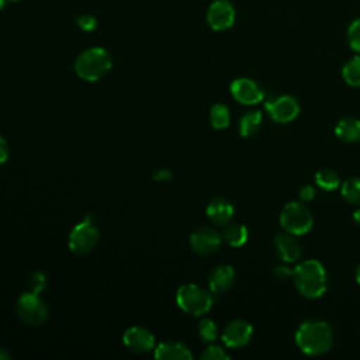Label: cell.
I'll return each mask as SVG.
<instances>
[{
  "label": "cell",
  "mask_w": 360,
  "mask_h": 360,
  "mask_svg": "<svg viewBox=\"0 0 360 360\" xmlns=\"http://www.w3.org/2000/svg\"><path fill=\"white\" fill-rule=\"evenodd\" d=\"M315 193H316V191H315V187L311 186V184H307V186L301 187V190H300V193H298L300 201H301V202H309V201H312L314 197H315Z\"/></svg>",
  "instance_id": "cell-30"
},
{
  "label": "cell",
  "mask_w": 360,
  "mask_h": 360,
  "mask_svg": "<svg viewBox=\"0 0 360 360\" xmlns=\"http://www.w3.org/2000/svg\"><path fill=\"white\" fill-rule=\"evenodd\" d=\"M233 205L224 198H214L207 205V217L214 225H226L233 217Z\"/></svg>",
  "instance_id": "cell-16"
},
{
  "label": "cell",
  "mask_w": 360,
  "mask_h": 360,
  "mask_svg": "<svg viewBox=\"0 0 360 360\" xmlns=\"http://www.w3.org/2000/svg\"><path fill=\"white\" fill-rule=\"evenodd\" d=\"M295 343L302 353L308 356H319L332 347L333 332L326 322L308 319L298 326L295 332Z\"/></svg>",
  "instance_id": "cell-1"
},
{
  "label": "cell",
  "mask_w": 360,
  "mask_h": 360,
  "mask_svg": "<svg viewBox=\"0 0 360 360\" xmlns=\"http://www.w3.org/2000/svg\"><path fill=\"white\" fill-rule=\"evenodd\" d=\"M335 134L339 139L345 142H356L360 139V120L354 117L342 118L336 127Z\"/></svg>",
  "instance_id": "cell-18"
},
{
  "label": "cell",
  "mask_w": 360,
  "mask_h": 360,
  "mask_svg": "<svg viewBox=\"0 0 360 360\" xmlns=\"http://www.w3.org/2000/svg\"><path fill=\"white\" fill-rule=\"evenodd\" d=\"M252 335H253V328L248 321L233 319L225 326L221 338L225 346L232 349H239L248 345Z\"/></svg>",
  "instance_id": "cell-10"
},
{
  "label": "cell",
  "mask_w": 360,
  "mask_h": 360,
  "mask_svg": "<svg viewBox=\"0 0 360 360\" xmlns=\"http://www.w3.org/2000/svg\"><path fill=\"white\" fill-rule=\"evenodd\" d=\"M8 158V146H7V142L6 139L0 135V165L4 163Z\"/></svg>",
  "instance_id": "cell-33"
},
{
  "label": "cell",
  "mask_w": 360,
  "mask_h": 360,
  "mask_svg": "<svg viewBox=\"0 0 360 360\" xmlns=\"http://www.w3.org/2000/svg\"><path fill=\"white\" fill-rule=\"evenodd\" d=\"M222 243V235H219L214 228L201 226L197 228L190 236L191 249L201 256H210L219 250Z\"/></svg>",
  "instance_id": "cell-9"
},
{
  "label": "cell",
  "mask_w": 360,
  "mask_h": 360,
  "mask_svg": "<svg viewBox=\"0 0 360 360\" xmlns=\"http://www.w3.org/2000/svg\"><path fill=\"white\" fill-rule=\"evenodd\" d=\"M356 281H357L359 285H360V266L356 269Z\"/></svg>",
  "instance_id": "cell-36"
},
{
  "label": "cell",
  "mask_w": 360,
  "mask_h": 360,
  "mask_svg": "<svg viewBox=\"0 0 360 360\" xmlns=\"http://www.w3.org/2000/svg\"><path fill=\"white\" fill-rule=\"evenodd\" d=\"M222 239L232 248H240L248 240V229L242 224H229L228 222L222 232Z\"/></svg>",
  "instance_id": "cell-19"
},
{
  "label": "cell",
  "mask_w": 360,
  "mask_h": 360,
  "mask_svg": "<svg viewBox=\"0 0 360 360\" xmlns=\"http://www.w3.org/2000/svg\"><path fill=\"white\" fill-rule=\"evenodd\" d=\"M11 356H10V353L4 349V347H1L0 346V360H8Z\"/></svg>",
  "instance_id": "cell-34"
},
{
  "label": "cell",
  "mask_w": 360,
  "mask_h": 360,
  "mask_svg": "<svg viewBox=\"0 0 360 360\" xmlns=\"http://www.w3.org/2000/svg\"><path fill=\"white\" fill-rule=\"evenodd\" d=\"M112 66L110 53L103 48H90L83 51L75 62V70L79 77L87 82H97L104 77Z\"/></svg>",
  "instance_id": "cell-3"
},
{
  "label": "cell",
  "mask_w": 360,
  "mask_h": 360,
  "mask_svg": "<svg viewBox=\"0 0 360 360\" xmlns=\"http://www.w3.org/2000/svg\"><path fill=\"white\" fill-rule=\"evenodd\" d=\"M100 238V232L97 226L94 225V219L91 214H87L82 222L73 226V229L69 233V249L77 255H86L90 253Z\"/></svg>",
  "instance_id": "cell-6"
},
{
  "label": "cell",
  "mask_w": 360,
  "mask_h": 360,
  "mask_svg": "<svg viewBox=\"0 0 360 360\" xmlns=\"http://www.w3.org/2000/svg\"><path fill=\"white\" fill-rule=\"evenodd\" d=\"M353 218H354V222H356L357 225H360V208L354 211V214H353Z\"/></svg>",
  "instance_id": "cell-35"
},
{
  "label": "cell",
  "mask_w": 360,
  "mask_h": 360,
  "mask_svg": "<svg viewBox=\"0 0 360 360\" xmlns=\"http://www.w3.org/2000/svg\"><path fill=\"white\" fill-rule=\"evenodd\" d=\"M292 281L297 291L305 298H318L326 291V271L323 266L315 260H304L292 270Z\"/></svg>",
  "instance_id": "cell-2"
},
{
  "label": "cell",
  "mask_w": 360,
  "mask_h": 360,
  "mask_svg": "<svg viewBox=\"0 0 360 360\" xmlns=\"http://www.w3.org/2000/svg\"><path fill=\"white\" fill-rule=\"evenodd\" d=\"M210 121H211L212 128H215V129L226 128L231 122V114H229L228 107L221 103L214 104L210 111Z\"/></svg>",
  "instance_id": "cell-21"
},
{
  "label": "cell",
  "mask_w": 360,
  "mask_h": 360,
  "mask_svg": "<svg viewBox=\"0 0 360 360\" xmlns=\"http://www.w3.org/2000/svg\"><path fill=\"white\" fill-rule=\"evenodd\" d=\"M345 82L353 87H360V56L352 58L342 69Z\"/></svg>",
  "instance_id": "cell-23"
},
{
  "label": "cell",
  "mask_w": 360,
  "mask_h": 360,
  "mask_svg": "<svg viewBox=\"0 0 360 360\" xmlns=\"http://www.w3.org/2000/svg\"><path fill=\"white\" fill-rule=\"evenodd\" d=\"M177 305L188 315L201 316L212 307V295L197 284H183L176 292Z\"/></svg>",
  "instance_id": "cell-4"
},
{
  "label": "cell",
  "mask_w": 360,
  "mask_h": 360,
  "mask_svg": "<svg viewBox=\"0 0 360 360\" xmlns=\"http://www.w3.org/2000/svg\"><path fill=\"white\" fill-rule=\"evenodd\" d=\"M231 94L236 101L246 105H253L263 101V90L252 79L240 77L231 83Z\"/></svg>",
  "instance_id": "cell-11"
},
{
  "label": "cell",
  "mask_w": 360,
  "mask_h": 360,
  "mask_svg": "<svg viewBox=\"0 0 360 360\" xmlns=\"http://www.w3.org/2000/svg\"><path fill=\"white\" fill-rule=\"evenodd\" d=\"M198 335L201 338L202 342L205 343H211L217 339V335H218V329H217V325L214 321L205 318V319H201L200 323H198Z\"/></svg>",
  "instance_id": "cell-25"
},
{
  "label": "cell",
  "mask_w": 360,
  "mask_h": 360,
  "mask_svg": "<svg viewBox=\"0 0 360 360\" xmlns=\"http://www.w3.org/2000/svg\"><path fill=\"white\" fill-rule=\"evenodd\" d=\"M201 359L202 360H225V359H229V354L221 346L210 345L201 353Z\"/></svg>",
  "instance_id": "cell-26"
},
{
  "label": "cell",
  "mask_w": 360,
  "mask_h": 360,
  "mask_svg": "<svg viewBox=\"0 0 360 360\" xmlns=\"http://www.w3.org/2000/svg\"><path fill=\"white\" fill-rule=\"evenodd\" d=\"M262 124V114L259 111L246 112L239 121V134L243 138L255 135Z\"/></svg>",
  "instance_id": "cell-20"
},
{
  "label": "cell",
  "mask_w": 360,
  "mask_h": 360,
  "mask_svg": "<svg viewBox=\"0 0 360 360\" xmlns=\"http://www.w3.org/2000/svg\"><path fill=\"white\" fill-rule=\"evenodd\" d=\"M124 345L134 353H148L155 347L153 333L143 326H132L122 335Z\"/></svg>",
  "instance_id": "cell-13"
},
{
  "label": "cell",
  "mask_w": 360,
  "mask_h": 360,
  "mask_svg": "<svg viewBox=\"0 0 360 360\" xmlns=\"http://www.w3.org/2000/svg\"><path fill=\"white\" fill-rule=\"evenodd\" d=\"M280 224L285 232L297 236L309 232L314 224V218L304 202L290 201L283 207L280 212Z\"/></svg>",
  "instance_id": "cell-5"
},
{
  "label": "cell",
  "mask_w": 360,
  "mask_h": 360,
  "mask_svg": "<svg viewBox=\"0 0 360 360\" xmlns=\"http://www.w3.org/2000/svg\"><path fill=\"white\" fill-rule=\"evenodd\" d=\"M274 276H276L277 280L284 281V280L292 277V270L287 266H276L274 267Z\"/></svg>",
  "instance_id": "cell-31"
},
{
  "label": "cell",
  "mask_w": 360,
  "mask_h": 360,
  "mask_svg": "<svg viewBox=\"0 0 360 360\" xmlns=\"http://www.w3.org/2000/svg\"><path fill=\"white\" fill-rule=\"evenodd\" d=\"M340 193L347 202L360 205V179L354 177L346 180L340 187Z\"/></svg>",
  "instance_id": "cell-24"
},
{
  "label": "cell",
  "mask_w": 360,
  "mask_h": 360,
  "mask_svg": "<svg viewBox=\"0 0 360 360\" xmlns=\"http://www.w3.org/2000/svg\"><path fill=\"white\" fill-rule=\"evenodd\" d=\"M315 183L322 190L332 191L340 186V179L336 172L330 169H322L315 174Z\"/></svg>",
  "instance_id": "cell-22"
},
{
  "label": "cell",
  "mask_w": 360,
  "mask_h": 360,
  "mask_svg": "<svg viewBox=\"0 0 360 360\" xmlns=\"http://www.w3.org/2000/svg\"><path fill=\"white\" fill-rule=\"evenodd\" d=\"M235 283V271L228 264H221L215 267L208 277L210 291L214 294L226 292Z\"/></svg>",
  "instance_id": "cell-15"
},
{
  "label": "cell",
  "mask_w": 360,
  "mask_h": 360,
  "mask_svg": "<svg viewBox=\"0 0 360 360\" xmlns=\"http://www.w3.org/2000/svg\"><path fill=\"white\" fill-rule=\"evenodd\" d=\"M347 38H349L350 46H352L356 52H360V18L356 20V21H353L352 25L349 27Z\"/></svg>",
  "instance_id": "cell-27"
},
{
  "label": "cell",
  "mask_w": 360,
  "mask_h": 360,
  "mask_svg": "<svg viewBox=\"0 0 360 360\" xmlns=\"http://www.w3.org/2000/svg\"><path fill=\"white\" fill-rule=\"evenodd\" d=\"M264 108L273 121L285 124L292 121L300 112L298 101L291 96H278L264 103Z\"/></svg>",
  "instance_id": "cell-8"
},
{
  "label": "cell",
  "mask_w": 360,
  "mask_h": 360,
  "mask_svg": "<svg viewBox=\"0 0 360 360\" xmlns=\"http://www.w3.org/2000/svg\"><path fill=\"white\" fill-rule=\"evenodd\" d=\"M17 316L30 326H39L46 322L49 311L39 294L22 292L15 302Z\"/></svg>",
  "instance_id": "cell-7"
},
{
  "label": "cell",
  "mask_w": 360,
  "mask_h": 360,
  "mask_svg": "<svg viewBox=\"0 0 360 360\" xmlns=\"http://www.w3.org/2000/svg\"><path fill=\"white\" fill-rule=\"evenodd\" d=\"M155 357L159 360H191L193 354L184 345L169 340L156 346Z\"/></svg>",
  "instance_id": "cell-17"
},
{
  "label": "cell",
  "mask_w": 360,
  "mask_h": 360,
  "mask_svg": "<svg viewBox=\"0 0 360 360\" xmlns=\"http://www.w3.org/2000/svg\"><path fill=\"white\" fill-rule=\"evenodd\" d=\"M274 246L277 256L285 263H294L301 257V245L292 233H278L274 239Z\"/></svg>",
  "instance_id": "cell-14"
},
{
  "label": "cell",
  "mask_w": 360,
  "mask_h": 360,
  "mask_svg": "<svg viewBox=\"0 0 360 360\" xmlns=\"http://www.w3.org/2000/svg\"><path fill=\"white\" fill-rule=\"evenodd\" d=\"M46 287V277L42 271H35L30 277V288L32 292L39 294Z\"/></svg>",
  "instance_id": "cell-28"
},
{
  "label": "cell",
  "mask_w": 360,
  "mask_h": 360,
  "mask_svg": "<svg viewBox=\"0 0 360 360\" xmlns=\"http://www.w3.org/2000/svg\"><path fill=\"white\" fill-rule=\"evenodd\" d=\"M207 21L210 27L215 31L228 30L235 21V10L232 4L226 0L214 1L208 8Z\"/></svg>",
  "instance_id": "cell-12"
},
{
  "label": "cell",
  "mask_w": 360,
  "mask_h": 360,
  "mask_svg": "<svg viewBox=\"0 0 360 360\" xmlns=\"http://www.w3.org/2000/svg\"><path fill=\"white\" fill-rule=\"evenodd\" d=\"M153 177L156 181H169L172 179V173L169 169H158L153 173Z\"/></svg>",
  "instance_id": "cell-32"
},
{
  "label": "cell",
  "mask_w": 360,
  "mask_h": 360,
  "mask_svg": "<svg viewBox=\"0 0 360 360\" xmlns=\"http://www.w3.org/2000/svg\"><path fill=\"white\" fill-rule=\"evenodd\" d=\"M6 3H7V0H0V10L6 6Z\"/></svg>",
  "instance_id": "cell-37"
},
{
  "label": "cell",
  "mask_w": 360,
  "mask_h": 360,
  "mask_svg": "<svg viewBox=\"0 0 360 360\" xmlns=\"http://www.w3.org/2000/svg\"><path fill=\"white\" fill-rule=\"evenodd\" d=\"M77 25L83 31H93L97 27V20L93 15L84 14L77 18Z\"/></svg>",
  "instance_id": "cell-29"
}]
</instances>
